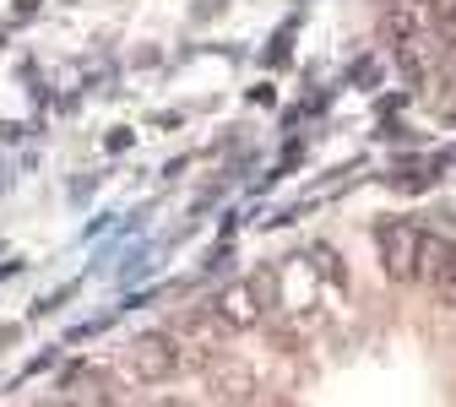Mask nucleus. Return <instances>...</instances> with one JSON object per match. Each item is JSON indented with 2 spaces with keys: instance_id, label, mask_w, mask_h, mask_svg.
I'll return each instance as SVG.
<instances>
[{
  "instance_id": "f03ea898",
  "label": "nucleus",
  "mask_w": 456,
  "mask_h": 407,
  "mask_svg": "<svg viewBox=\"0 0 456 407\" xmlns=\"http://www.w3.org/2000/svg\"><path fill=\"white\" fill-rule=\"evenodd\" d=\"M375 245H380V266L391 282H408L419 266V228L408 217H380L375 223Z\"/></svg>"
},
{
  "instance_id": "20e7f679",
  "label": "nucleus",
  "mask_w": 456,
  "mask_h": 407,
  "mask_svg": "<svg viewBox=\"0 0 456 407\" xmlns=\"http://www.w3.org/2000/svg\"><path fill=\"white\" fill-rule=\"evenodd\" d=\"M413 277H424L440 294H456V240L445 234H419V266Z\"/></svg>"
},
{
  "instance_id": "7ed1b4c3",
  "label": "nucleus",
  "mask_w": 456,
  "mask_h": 407,
  "mask_svg": "<svg viewBox=\"0 0 456 407\" xmlns=\"http://www.w3.org/2000/svg\"><path fill=\"white\" fill-rule=\"evenodd\" d=\"M131 370H136V380H175L185 370L180 364V342L168 331H142L131 342Z\"/></svg>"
},
{
  "instance_id": "f257e3e1",
  "label": "nucleus",
  "mask_w": 456,
  "mask_h": 407,
  "mask_svg": "<svg viewBox=\"0 0 456 407\" xmlns=\"http://www.w3.org/2000/svg\"><path fill=\"white\" fill-rule=\"evenodd\" d=\"M207 310L217 315L223 331H250V326H261V310H266V277H234Z\"/></svg>"
},
{
  "instance_id": "6e6552de",
  "label": "nucleus",
  "mask_w": 456,
  "mask_h": 407,
  "mask_svg": "<svg viewBox=\"0 0 456 407\" xmlns=\"http://www.w3.org/2000/svg\"><path fill=\"white\" fill-rule=\"evenodd\" d=\"M315 261H321V272H326V277H331V282H342V266H337V256H331V250H326V245H321V250H315Z\"/></svg>"
},
{
  "instance_id": "9d476101",
  "label": "nucleus",
  "mask_w": 456,
  "mask_h": 407,
  "mask_svg": "<svg viewBox=\"0 0 456 407\" xmlns=\"http://www.w3.org/2000/svg\"><path fill=\"white\" fill-rule=\"evenodd\" d=\"M380 6H403V0H380Z\"/></svg>"
},
{
  "instance_id": "423d86ee",
  "label": "nucleus",
  "mask_w": 456,
  "mask_h": 407,
  "mask_svg": "<svg viewBox=\"0 0 456 407\" xmlns=\"http://www.w3.org/2000/svg\"><path fill=\"white\" fill-rule=\"evenodd\" d=\"M424 22H429V33H435L445 49H456V0H429Z\"/></svg>"
},
{
  "instance_id": "1a4fd4ad",
  "label": "nucleus",
  "mask_w": 456,
  "mask_h": 407,
  "mask_svg": "<svg viewBox=\"0 0 456 407\" xmlns=\"http://www.w3.org/2000/svg\"><path fill=\"white\" fill-rule=\"evenodd\" d=\"M152 407H191V402H175V396H163V402H152Z\"/></svg>"
},
{
  "instance_id": "39448f33",
  "label": "nucleus",
  "mask_w": 456,
  "mask_h": 407,
  "mask_svg": "<svg viewBox=\"0 0 456 407\" xmlns=\"http://www.w3.org/2000/svg\"><path fill=\"white\" fill-rule=\"evenodd\" d=\"M207 386H212V396L223 407H256V375L240 359H228V354L207 364Z\"/></svg>"
},
{
  "instance_id": "0eeeda50",
  "label": "nucleus",
  "mask_w": 456,
  "mask_h": 407,
  "mask_svg": "<svg viewBox=\"0 0 456 407\" xmlns=\"http://www.w3.org/2000/svg\"><path fill=\"white\" fill-rule=\"evenodd\" d=\"M419 22H424V12H413L408 0H403V6H386V38H396V44H413Z\"/></svg>"
}]
</instances>
